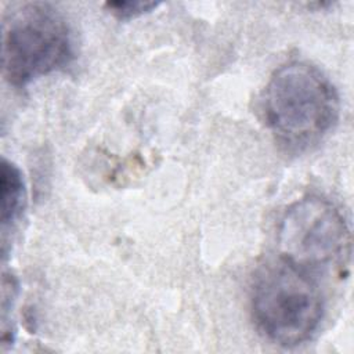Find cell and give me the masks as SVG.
Segmentation results:
<instances>
[{
  "mask_svg": "<svg viewBox=\"0 0 354 354\" xmlns=\"http://www.w3.org/2000/svg\"><path fill=\"white\" fill-rule=\"evenodd\" d=\"M75 55L72 29L48 3L11 7L3 22V75L14 87L62 69Z\"/></svg>",
  "mask_w": 354,
  "mask_h": 354,
  "instance_id": "3957f363",
  "label": "cell"
},
{
  "mask_svg": "<svg viewBox=\"0 0 354 354\" xmlns=\"http://www.w3.org/2000/svg\"><path fill=\"white\" fill-rule=\"evenodd\" d=\"M261 113L275 141L288 152L301 153L335 127L339 97L317 66L290 61L271 75L261 95Z\"/></svg>",
  "mask_w": 354,
  "mask_h": 354,
  "instance_id": "6da1fadb",
  "label": "cell"
},
{
  "mask_svg": "<svg viewBox=\"0 0 354 354\" xmlns=\"http://www.w3.org/2000/svg\"><path fill=\"white\" fill-rule=\"evenodd\" d=\"M158 3H147V1H108L105 7L109 12H112L119 19H131L140 15H144L152 10H155Z\"/></svg>",
  "mask_w": 354,
  "mask_h": 354,
  "instance_id": "8992f818",
  "label": "cell"
},
{
  "mask_svg": "<svg viewBox=\"0 0 354 354\" xmlns=\"http://www.w3.org/2000/svg\"><path fill=\"white\" fill-rule=\"evenodd\" d=\"M281 259L307 274L344 275L350 263L351 235L342 212L318 195L292 203L278 225Z\"/></svg>",
  "mask_w": 354,
  "mask_h": 354,
  "instance_id": "277c9868",
  "label": "cell"
},
{
  "mask_svg": "<svg viewBox=\"0 0 354 354\" xmlns=\"http://www.w3.org/2000/svg\"><path fill=\"white\" fill-rule=\"evenodd\" d=\"M25 206V185L19 169L8 162L1 160V232L3 238L12 230L21 217Z\"/></svg>",
  "mask_w": 354,
  "mask_h": 354,
  "instance_id": "5b68a950",
  "label": "cell"
},
{
  "mask_svg": "<svg viewBox=\"0 0 354 354\" xmlns=\"http://www.w3.org/2000/svg\"><path fill=\"white\" fill-rule=\"evenodd\" d=\"M250 308L264 336L292 347L315 333L322 319L324 301L311 275L279 257L256 271Z\"/></svg>",
  "mask_w": 354,
  "mask_h": 354,
  "instance_id": "7a4b0ae2",
  "label": "cell"
}]
</instances>
